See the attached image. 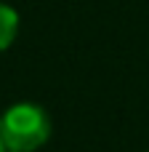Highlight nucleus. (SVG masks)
Segmentation results:
<instances>
[{"label":"nucleus","mask_w":149,"mask_h":152,"mask_svg":"<svg viewBox=\"0 0 149 152\" xmlns=\"http://www.w3.org/2000/svg\"><path fill=\"white\" fill-rule=\"evenodd\" d=\"M0 152H8V150H5V144H3V139H0Z\"/></svg>","instance_id":"nucleus-3"},{"label":"nucleus","mask_w":149,"mask_h":152,"mask_svg":"<svg viewBox=\"0 0 149 152\" xmlns=\"http://www.w3.org/2000/svg\"><path fill=\"white\" fill-rule=\"evenodd\" d=\"M51 136V118L40 104L19 102L0 115V139L8 152H35Z\"/></svg>","instance_id":"nucleus-1"},{"label":"nucleus","mask_w":149,"mask_h":152,"mask_svg":"<svg viewBox=\"0 0 149 152\" xmlns=\"http://www.w3.org/2000/svg\"><path fill=\"white\" fill-rule=\"evenodd\" d=\"M19 35V13L16 8L0 3V51H5Z\"/></svg>","instance_id":"nucleus-2"}]
</instances>
